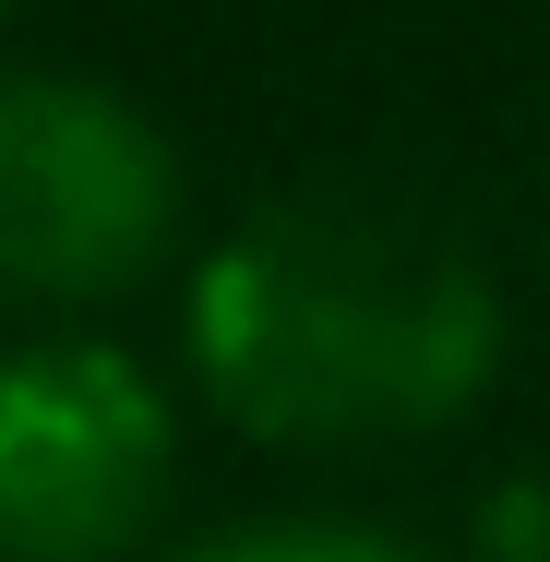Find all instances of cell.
I'll use <instances>...</instances> for the list:
<instances>
[{"instance_id":"6da1fadb","label":"cell","mask_w":550,"mask_h":562,"mask_svg":"<svg viewBox=\"0 0 550 562\" xmlns=\"http://www.w3.org/2000/svg\"><path fill=\"white\" fill-rule=\"evenodd\" d=\"M192 383L251 443L371 454L454 431L503 371V288L467 227L407 192L312 180L192 263Z\"/></svg>"},{"instance_id":"7a4b0ae2","label":"cell","mask_w":550,"mask_h":562,"mask_svg":"<svg viewBox=\"0 0 550 562\" xmlns=\"http://www.w3.org/2000/svg\"><path fill=\"white\" fill-rule=\"evenodd\" d=\"M180 144L97 72H0V312L85 324L168 276Z\"/></svg>"},{"instance_id":"3957f363","label":"cell","mask_w":550,"mask_h":562,"mask_svg":"<svg viewBox=\"0 0 550 562\" xmlns=\"http://www.w3.org/2000/svg\"><path fill=\"white\" fill-rule=\"evenodd\" d=\"M180 491L168 383L109 336L0 347V562H144Z\"/></svg>"},{"instance_id":"277c9868","label":"cell","mask_w":550,"mask_h":562,"mask_svg":"<svg viewBox=\"0 0 550 562\" xmlns=\"http://www.w3.org/2000/svg\"><path fill=\"white\" fill-rule=\"evenodd\" d=\"M144 562H431V551H407L395 527H359V515H263V527H216L192 551H144Z\"/></svg>"},{"instance_id":"5b68a950","label":"cell","mask_w":550,"mask_h":562,"mask_svg":"<svg viewBox=\"0 0 550 562\" xmlns=\"http://www.w3.org/2000/svg\"><path fill=\"white\" fill-rule=\"evenodd\" d=\"M467 562H550V467L503 479V491L479 503V527H467Z\"/></svg>"},{"instance_id":"8992f818","label":"cell","mask_w":550,"mask_h":562,"mask_svg":"<svg viewBox=\"0 0 550 562\" xmlns=\"http://www.w3.org/2000/svg\"><path fill=\"white\" fill-rule=\"evenodd\" d=\"M0 24H12V0H0Z\"/></svg>"}]
</instances>
